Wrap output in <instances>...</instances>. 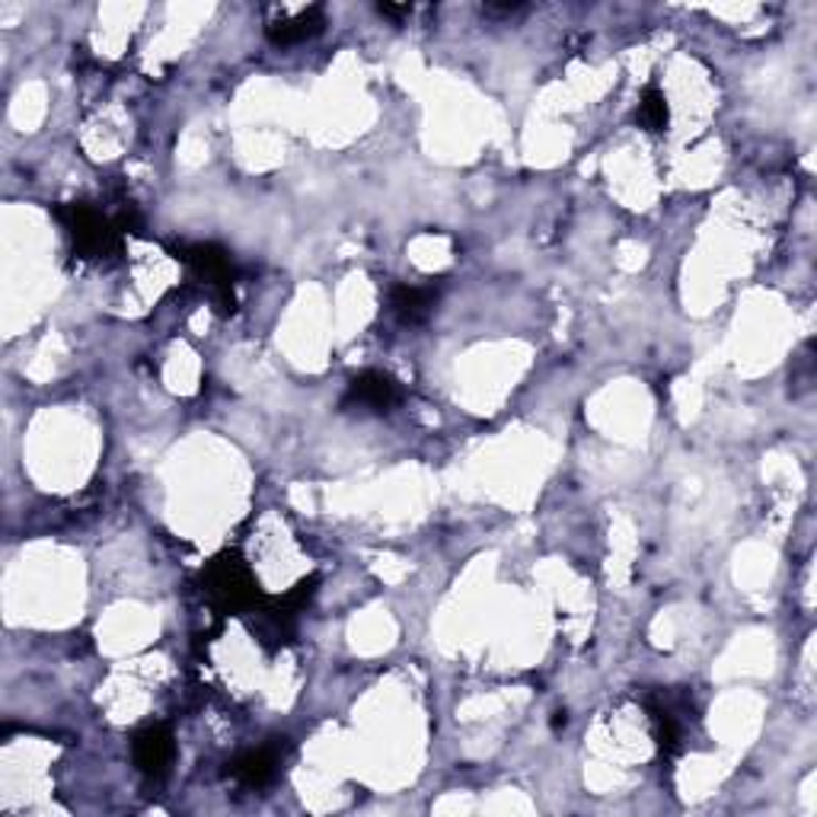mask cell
<instances>
[{"mask_svg":"<svg viewBox=\"0 0 817 817\" xmlns=\"http://www.w3.org/2000/svg\"><path fill=\"white\" fill-rule=\"evenodd\" d=\"M205 588L214 597V604L221 610H243L255 600V578L247 565L237 556H221L214 559L208 575H205Z\"/></svg>","mask_w":817,"mask_h":817,"instance_id":"6da1fadb","label":"cell"},{"mask_svg":"<svg viewBox=\"0 0 817 817\" xmlns=\"http://www.w3.org/2000/svg\"><path fill=\"white\" fill-rule=\"evenodd\" d=\"M57 218L67 224V233H71L77 253L84 255V259H96V255L113 250L118 230L99 211H93L90 205H67V208L57 211Z\"/></svg>","mask_w":817,"mask_h":817,"instance_id":"7a4b0ae2","label":"cell"},{"mask_svg":"<svg viewBox=\"0 0 817 817\" xmlns=\"http://www.w3.org/2000/svg\"><path fill=\"white\" fill-rule=\"evenodd\" d=\"M345 406H362V409H374V412H387L390 406L399 402V384L390 374L380 370H365L348 384V394L342 399Z\"/></svg>","mask_w":817,"mask_h":817,"instance_id":"3957f363","label":"cell"},{"mask_svg":"<svg viewBox=\"0 0 817 817\" xmlns=\"http://www.w3.org/2000/svg\"><path fill=\"white\" fill-rule=\"evenodd\" d=\"M176 754V744H172V734L164 725H150L142 734H135V744H132V757L138 763V769L147 776H164L167 766L172 763Z\"/></svg>","mask_w":817,"mask_h":817,"instance_id":"277c9868","label":"cell"},{"mask_svg":"<svg viewBox=\"0 0 817 817\" xmlns=\"http://www.w3.org/2000/svg\"><path fill=\"white\" fill-rule=\"evenodd\" d=\"M434 301H438V291L428 287V284L425 287H419V284H396L390 291V311L406 326L422 323L425 316L434 311Z\"/></svg>","mask_w":817,"mask_h":817,"instance_id":"5b68a950","label":"cell"},{"mask_svg":"<svg viewBox=\"0 0 817 817\" xmlns=\"http://www.w3.org/2000/svg\"><path fill=\"white\" fill-rule=\"evenodd\" d=\"M326 27V17H323V7H311V10H301L294 17H284L265 27L269 42L275 45H297V42H307L313 39L320 29Z\"/></svg>","mask_w":817,"mask_h":817,"instance_id":"8992f818","label":"cell"},{"mask_svg":"<svg viewBox=\"0 0 817 817\" xmlns=\"http://www.w3.org/2000/svg\"><path fill=\"white\" fill-rule=\"evenodd\" d=\"M275 766H279V754L272 747H259L250 754H240L237 761L230 763V776L243 786H265L272 776H275Z\"/></svg>","mask_w":817,"mask_h":817,"instance_id":"52a82bcc","label":"cell"},{"mask_svg":"<svg viewBox=\"0 0 817 817\" xmlns=\"http://www.w3.org/2000/svg\"><path fill=\"white\" fill-rule=\"evenodd\" d=\"M182 259L196 269L201 279L227 291V282H230V259L221 247H211V243H198V247H189L182 250Z\"/></svg>","mask_w":817,"mask_h":817,"instance_id":"ba28073f","label":"cell"},{"mask_svg":"<svg viewBox=\"0 0 817 817\" xmlns=\"http://www.w3.org/2000/svg\"><path fill=\"white\" fill-rule=\"evenodd\" d=\"M636 122L649 132H664L668 128V99L658 86L651 84L646 86L642 93V103H639V113H636Z\"/></svg>","mask_w":817,"mask_h":817,"instance_id":"9c48e42d","label":"cell"}]
</instances>
